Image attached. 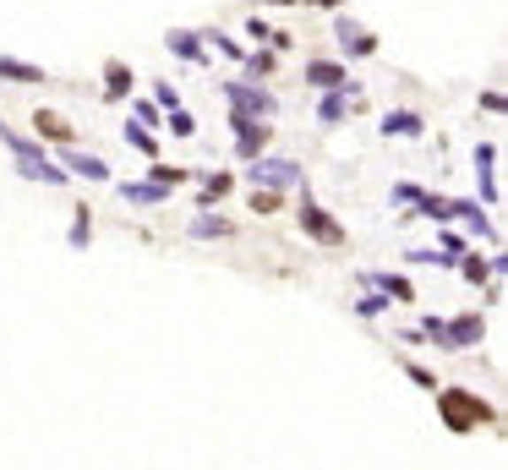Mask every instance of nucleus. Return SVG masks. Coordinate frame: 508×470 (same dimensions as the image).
Masks as SVG:
<instances>
[{
    "instance_id": "nucleus-19",
    "label": "nucleus",
    "mask_w": 508,
    "mask_h": 470,
    "mask_svg": "<svg viewBox=\"0 0 508 470\" xmlns=\"http://www.w3.org/2000/svg\"><path fill=\"white\" fill-rule=\"evenodd\" d=\"M344 104H350V93H344V88H334L328 99H323V110H317V120H328V127H334V120L344 115Z\"/></svg>"
},
{
    "instance_id": "nucleus-26",
    "label": "nucleus",
    "mask_w": 508,
    "mask_h": 470,
    "mask_svg": "<svg viewBox=\"0 0 508 470\" xmlns=\"http://www.w3.org/2000/svg\"><path fill=\"white\" fill-rule=\"evenodd\" d=\"M126 143H132L137 153H153V137H148L142 127H132V120H126Z\"/></svg>"
},
{
    "instance_id": "nucleus-4",
    "label": "nucleus",
    "mask_w": 508,
    "mask_h": 470,
    "mask_svg": "<svg viewBox=\"0 0 508 470\" xmlns=\"http://www.w3.org/2000/svg\"><path fill=\"white\" fill-rule=\"evenodd\" d=\"M246 175L258 181V192H279V186L301 181V165L296 159H258V165H246Z\"/></svg>"
},
{
    "instance_id": "nucleus-1",
    "label": "nucleus",
    "mask_w": 508,
    "mask_h": 470,
    "mask_svg": "<svg viewBox=\"0 0 508 470\" xmlns=\"http://www.w3.org/2000/svg\"><path fill=\"white\" fill-rule=\"evenodd\" d=\"M437 411H443V421H449V432H475V427L492 421V405L475 399L470 389H443L437 394Z\"/></svg>"
},
{
    "instance_id": "nucleus-3",
    "label": "nucleus",
    "mask_w": 508,
    "mask_h": 470,
    "mask_svg": "<svg viewBox=\"0 0 508 470\" xmlns=\"http://www.w3.org/2000/svg\"><path fill=\"white\" fill-rule=\"evenodd\" d=\"M225 99H230V110H235V115H246V120H263V115H273V110H279V104H273V93L246 88V82H225Z\"/></svg>"
},
{
    "instance_id": "nucleus-7",
    "label": "nucleus",
    "mask_w": 508,
    "mask_h": 470,
    "mask_svg": "<svg viewBox=\"0 0 508 470\" xmlns=\"http://www.w3.org/2000/svg\"><path fill=\"white\" fill-rule=\"evenodd\" d=\"M481 339H487V323L475 318V312H470V318L443 323V344H449V351H465V344H481Z\"/></svg>"
},
{
    "instance_id": "nucleus-10",
    "label": "nucleus",
    "mask_w": 508,
    "mask_h": 470,
    "mask_svg": "<svg viewBox=\"0 0 508 470\" xmlns=\"http://www.w3.org/2000/svg\"><path fill=\"white\" fill-rule=\"evenodd\" d=\"M492 159H497V148L481 143L475 148V181H481V203H497V181H492Z\"/></svg>"
},
{
    "instance_id": "nucleus-12",
    "label": "nucleus",
    "mask_w": 508,
    "mask_h": 470,
    "mask_svg": "<svg viewBox=\"0 0 508 470\" xmlns=\"http://www.w3.org/2000/svg\"><path fill=\"white\" fill-rule=\"evenodd\" d=\"M383 132H389V137H394V132H399V137H421L427 127H421L416 110H389V115H383Z\"/></svg>"
},
{
    "instance_id": "nucleus-2",
    "label": "nucleus",
    "mask_w": 508,
    "mask_h": 470,
    "mask_svg": "<svg viewBox=\"0 0 508 470\" xmlns=\"http://www.w3.org/2000/svg\"><path fill=\"white\" fill-rule=\"evenodd\" d=\"M0 143H6V148L17 153V170H22L27 181H44V186H60V181H66V170H60V165H50V159H44V148H34L27 137H17V132H6V127H0Z\"/></svg>"
},
{
    "instance_id": "nucleus-18",
    "label": "nucleus",
    "mask_w": 508,
    "mask_h": 470,
    "mask_svg": "<svg viewBox=\"0 0 508 470\" xmlns=\"http://www.w3.org/2000/svg\"><path fill=\"white\" fill-rule=\"evenodd\" d=\"M170 50H175L181 60H203V39H197V34H170Z\"/></svg>"
},
{
    "instance_id": "nucleus-23",
    "label": "nucleus",
    "mask_w": 508,
    "mask_h": 470,
    "mask_svg": "<svg viewBox=\"0 0 508 470\" xmlns=\"http://www.w3.org/2000/svg\"><path fill=\"white\" fill-rule=\"evenodd\" d=\"M165 127H170L175 137H192V132H197V120H192V110H170V120H165Z\"/></svg>"
},
{
    "instance_id": "nucleus-31",
    "label": "nucleus",
    "mask_w": 508,
    "mask_h": 470,
    "mask_svg": "<svg viewBox=\"0 0 508 470\" xmlns=\"http://www.w3.org/2000/svg\"><path fill=\"white\" fill-rule=\"evenodd\" d=\"M383 306H389V296H366V301H361V318H377Z\"/></svg>"
},
{
    "instance_id": "nucleus-5",
    "label": "nucleus",
    "mask_w": 508,
    "mask_h": 470,
    "mask_svg": "<svg viewBox=\"0 0 508 470\" xmlns=\"http://www.w3.org/2000/svg\"><path fill=\"white\" fill-rule=\"evenodd\" d=\"M235 127V153L241 159H263V143H268V120H246V115H230Z\"/></svg>"
},
{
    "instance_id": "nucleus-16",
    "label": "nucleus",
    "mask_w": 508,
    "mask_h": 470,
    "mask_svg": "<svg viewBox=\"0 0 508 470\" xmlns=\"http://www.w3.org/2000/svg\"><path fill=\"white\" fill-rule=\"evenodd\" d=\"M213 235H230V219H219V213H197V219H192V241H213Z\"/></svg>"
},
{
    "instance_id": "nucleus-24",
    "label": "nucleus",
    "mask_w": 508,
    "mask_h": 470,
    "mask_svg": "<svg viewBox=\"0 0 508 470\" xmlns=\"http://www.w3.org/2000/svg\"><path fill=\"white\" fill-rule=\"evenodd\" d=\"M88 235H93V219H88V208H77V219H72V246H88Z\"/></svg>"
},
{
    "instance_id": "nucleus-20",
    "label": "nucleus",
    "mask_w": 508,
    "mask_h": 470,
    "mask_svg": "<svg viewBox=\"0 0 508 470\" xmlns=\"http://www.w3.org/2000/svg\"><path fill=\"white\" fill-rule=\"evenodd\" d=\"M104 77H110V82H104V93H110V99H120V93L132 88V72H126L120 60H110V72H104Z\"/></svg>"
},
{
    "instance_id": "nucleus-29",
    "label": "nucleus",
    "mask_w": 508,
    "mask_h": 470,
    "mask_svg": "<svg viewBox=\"0 0 508 470\" xmlns=\"http://www.w3.org/2000/svg\"><path fill=\"white\" fill-rule=\"evenodd\" d=\"M251 208H258V213H273V208H279V192H258V197H251Z\"/></svg>"
},
{
    "instance_id": "nucleus-22",
    "label": "nucleus",
    "mask_w": 508,
    "mask_h": 470,
    "mask_svg": "<svg viewBox=\"0 0 508 470\" xmlns=\"http://www.w3.org/2000/svg\"><path fill=\"white\" fill-rule=\"evenodd\" d=\"M230 192V175H208V186H203V197H197V208H213L219 197Z\"/></svg>"
},
{
    "instance_id": "nucleus-9",
    "label": "nucleus",
    "mask_w": 508,
    "mask_h": 470,
    "mask_svg": "<svg viewBox=\"0 0 508 470\" xmlns=\"http://www.w3.org/2000/svg\"><path fill=\"white\" fill-rule=\"evenodd\" d=\"M66 175H88V181H110V165L104 159H93V153H77V148H66V165H60Z\"/></svg>"
},
{
    "instance_id": "nucleus-25",
    "label": "nucleus",
    "mask_w": 508,
    "mask_h": 470,
    "mask_svg": "<svg viewBox=\"0 0 508 470\" xmlns=\"http://www.w3.org/2000/svg\"><path fill=\"white\" fill-rule=\"evenodd\" d=\"M459 268H465V279H470V285H481V279L492 274V263H481V258H459Z\"/></svg>"
},
{
    "instance_id": "nucleus-15",
    "label": "nucleus",
    "mask_w": 508,
    "mask_h": 470,
    "mask_svg": "<svg viewBox=\"0 0 508 470\" xmlns=\"http://www.w3.org/2000/svg\"><path fill=\"white\" fill-rule=\"evenodd\" d=\"M339 44L350 50V55H372V50H377V39H372V34H361L356 22H339Z\"/></svg>"
},
{
    "instance_id": "nucleus-6",
    "label": "nucleus",
    "mask_w": 508,
    "mask_h": 470,
    "mask_svg": "<svg viewBox=\"0 0 508 470\" xmlns=\"http://www.w3.org/2000/svg\"><path fill=\"white\" fill-rule=\"evenodd\" d=\"M301 230H306V235H317L323 246H339V241H344V230H339V225H334V219H328L323 208H317L312 197L301 203Z\"/></svg>"
},
{
    "instance_id": "nucleus-17",
    "label": "nucleus",
    "mask_w": 508,
    "mask_h": 470,
    "mask_svg": "<svg viewBox=\"0 0 508 470\" xmlns=\"http://www.w3.org/2000/svg\"><path fill=\"white\" fill-rule=\"evenodd\" d=\"M34 120H39V137H60V143H72V127H66V120H60V115H50V110H39Z\"/></svg>"
},
{
    "instance_id": "nucleus-28",
    "label": "nucleus",
    "mask_w": 508,
    "mask_h": 470,
    "mask_svg": "<svg viewBox=\"0 0 508 470\" xmlns=\"http://www.w3.org/2000/svg\"><path fill=\"white\" fill-rule=\"evenodd\" d=\"M153 99L165 104V110H181V99H175V88H170V82H158V88H153Z\"/></svg>"
},
{
    "instance_id": "nucleus-11",
    "label": "nucleus",
    "mask_w": 508,
    "mask_h": 470,
    "mask_svg": "<svg viewBox=\"0 0 508 470\" xmlns=\"http://www.w3.org/2000/svg\"><path fill=\"white\" fill-rule=\"evenodd\" d=\"M366 285H377L389 301H416V285H410V279H399V274H366Z\"/></svg>"
},
{
    "instance_id": "nucleus-21",
    "label": "nucleus",
    "mask_w": 508,
    "mask_h": 470,
    "mask_svg": "<svg viewBox=\"0 0 508 470\" xmlns=\"http://www.w3.org/2000/svg\"><path fill=\"white\" fill-rule=\"evenodd\" d=\"M416 203H421V213H427V219H454V203H449V197H432V192H421Z\"/></svg>"
},
{
    "instance_id": "nucleus-14",
    "label": "nucleus",
    "mask_w": 508,
    "mask_h": 470,
    "mask_svg": "<svg viewBox=\"0 0 508 470\" xmlns=\"http://www.w3.org/2000/svg\"><path fill=\"white\" fill-rule=\"evenodd\" d=\"M0 77H6V82H44V66H27V60L0 55Z\"/></svg>"
},
{
    "instance_id": "nucleus-30",
    "label": "nucleus",
    "mask_w": 508,
    "mask_h": 470,
    "mask_svg": "<svg viewBox=\"0 0 508 470\" xmlns=\"http://www.w3.org/2000/svg\"><path fill=\"white\" fill-rule=\"evenodd\" d=\"M132 115H137V120H153V127H158V104H148V99H137Z\"/></svg>"
},
{
    "instance_id": "nucleus-32",
    "label": "nucleus",
    "mask_w": 508,
    "mask_h": 470,
    "mask_svg": "<svg viewBox=\"0 0 508 470\" xmlns=\"http://www.w3.org/2000/svg\"><path fill=\"white\" fill-rule=\"evenodd\" d=\"M404 372H410V378H416L421 389H437V378H432V372H427V366H404Z\"/></svg>"
},
{
    "instance_id": "nucleus-13",
    "label": "nucleus",
    "mask_w": 508,
    "mask_h": 470,
    "mask_svg": "<svg viewBox=\"0 0 508 470\" xmlns=\"http://www.w3.org/2000/svg\"><path fill=\"white\" fill-rule=\"evenodd\" d=\"M306 82L312 88H344V66H334V60H312V66H306Z\"/></svg>"
},
{
    "instance_id": "nucleus-8",
    "label": "nucleus",
    "mask_w": 508,
    "mask_h": 470,
    "mask_svg": "<svg viewBox=\"0 0 508 470\" xmlns=\"http://www.w3.org/2000/svg\"><path fill=\"white\" fill-rule=\"evenodd\" d=\"M120 197H126V203H137V208H153V203H165V197H170V186H158V181H126V186H120Z\"/></svg>"
},
{
    "instance_id": "nucleus-27",
    "label": "nucleus",
    "mask_w": 508,
    "mask_h": 470,
    "mask_svg": "<svg viewBox=\"0 0 508 470\" xmlns=\"http://www.w3.org/2000/svg\"><path fill=\"white\" fill-rule=\"evenodd\" d=\"M246 72H251V77H263V72H273V55H263V50H258V55H246Z\"/></svg>"
}]
</instances>
